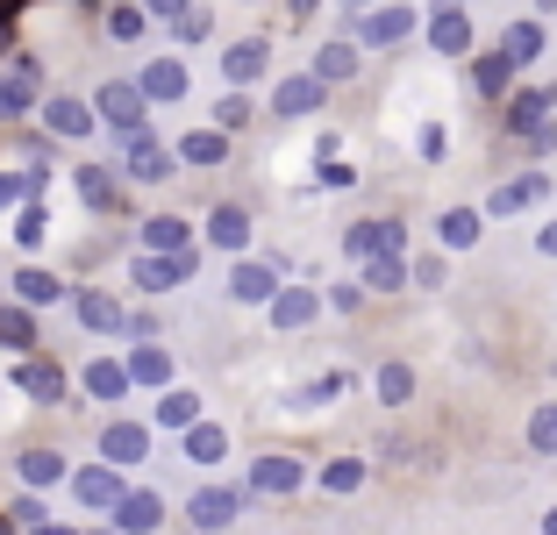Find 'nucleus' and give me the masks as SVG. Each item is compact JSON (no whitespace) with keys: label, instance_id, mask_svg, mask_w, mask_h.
I'll return each instance as SVG.
<instances>
[{"label":"nucleus","instance_id":"1","mask_svg":"<svg viewBox=\"0 0 557 535\" xmlns=\"http://www.w3.org/2000/svg\"><path fill=\"white\" fill-rule=\"evenodd\" d=\"M94 122L115 136V144H136V136H150V100L136 94V79H108L94 94Z\"/></svg>","mask_w":557,"mask_h":535},{"label":"nucleus","instance_id":"2","mask_svg":"<svg viewBox=\"0 0 557 535\" xmlns=\"http://www.w3.org/2000/svg\"><path fill=\"white\" fill-rule=\"evenodd\" d=\"M414 29H422V8H408V0H379V8H364V15L350 22L358 50H400Z\"/></svg>","mask_w":557,"mask_h":535},{"label":"nucleus","instance_id":"3","mask_svg":"<svg viewBox=\"0 0 557 535\" xmlns=\"http://www.w3.org/2000/svg\"><path fill=\"white\" fill-rule=\"evenodd\" d=\"M550 194H557V178L543 172V164H529V172L500 178V186H493V194H486V208H479V214H486V222H515V214H522V208H543V200H550Z\"/></svg>","mask_w":557,"mask_h":535},{"label":"nucleus","instance_id":"4","mask_svg":"<svg viewBox=\"0 0 557 535\" xmlns=\"http://www.w3.org/2000/svg\"><path fill=\"white\" fill-rule=\"evenodd\" d=\"M336 250H344L350 264H372V258H386V250H408V228H400V214H364V222H350L344 236H336Z\"/></svg>","mask_w":557,"mask_h":535},{"label":"nucleus","instance_id":"5","mask_svg":"<svg viewBox=\"0 0 557 535\" xmlns=\"http://www.w3.org/2000/svg\"><path fill=\"white\" fill-rule=\"evenodd\" d=\"M244 500H250L244 486H194L186 493V528H200V535L236 528V521H244Z\"/></svg>","mask_w":557,"mask_h":535},{"label":"nucleus","instance_id":"6","mask_svg":"<svg viewBox=\"0 0 557 535\" xmlns=\"http://www.w3.org/2000/svg\"><path fill=\"white\" fill-rule=\"evenodd\" d=\"M550 114H557V86H543V79H515V94L500 100V129L522 144V136L536 129V122H550Z\"/></svg>","mask_w":557,"mask_h":535},{"label":"nucleus","instance_id":"7","mask_svg":"<svg viewBox=\"0 0 557 535\" xmlns=\"http://www.w3.org/2000/svg\"><path fill=\"white\" fill-rule=\"evenodd\" d=\"M422 36L436 58H472V8H458V0L422 8Z\"/></svg>","mask_w":557,"mask_h":535},{"label":"nucleus","instance_id":"8","mask_svg":"<svg viewBox=\"0 0 557 535\" xmlns=\"http://www.w3.org/2000/svg\"><path fill=\"white\" fill-rule=\"evenodd\" d=\"M172 172H180V150L164 144L158 129L136 136V144H122V178H129V186H164Z\"/></svg>","mask_w":557,"mask_h":535},{"label":"nucleus","instance_id":"9","mask_svg":"<svg viewBox=\"0 0 557 535\" xmlns=\"http://www.w3.org/2000/svg\"><path fill=\"white\" fill-rule=\"evenodd\" d=\"M36 94H44V58L15 50L8 72H0V122H22V114L36 108Z\"/></svg>","mask_w":557,"mask_h":535},{"label":"nucleus","instance_id":"10","mask_svg":"<svg viewBox=\"0 0 557 535\" xmlns=\"http://www.w3.org/2000/svg\"><path fill=\"white\" fill-rule=\"evenodd\" d=\"M278 286H286V264H278V258H236L222 293H230V300H244V308H272Z\"/></svg>","mask_w":557,"mask_h":535},{"label":"nucleus","instance_id":"11","mask_svg":"<svg viewBox=\"0 0 557 535\" xmlns=\"http://www.w3.org/2000/svg\"><path fill=\"white\" fill-rule=\"evenodd\" d=\"M329 108V86L314 79V72H286V79L272 86V122H308V114Z\"/></svg>","mask_w":557,"mask_h":535},{"label":"nucleus","instance_id":"12","mask_svg":"<svg viewBox=\"0 0 557 535\" xmlns=\"http://www.w3.org/2000/svg\"><path fill=\"white\" fill-rule=\"evenodd\" d=\"M65 486H72V500H79L86 514H115V500L129 493V478H122L115 464H79Z\"/></svg>","mask_w":557,"mask_h":535},{"label":"nucleus","instance_id":"13","mask_svg":"<svg viewBox=\"0 0 557 535\" xmlns=\"http://www.w3.org/2000/svg\"><path fill=\"white\" fill-rule=\"evenodd\" d=\"M186 86H194V72H186V58H172V50H164V58H150V65L136 72V94H144L150 108H180Z\"/></svg>","mask_w":557,"mask_h":535},{"label":"nucleus","instance_id":"14","mask_svg":"<svg viewBox=\"0 0 557 535\" xmlns=\"http://www.w3.org/2000/svg\"><path fill=\"white\" fill-rule=\"evenodd\" d=\"M264 72H272V43H264V36H236V43H222V86L250 94Z\"/></svg>","mask_w":557,"mask_h":535},{"label":"nucleus","instance_id":"15","mask_svg":"<svg viewBox=\"0 0 557 535\" xmlns=\"http://www.w3.org/2000/svg\"><path fill=\"white\" fill-rule=\"evenodd\" d=\"M300 486H308V464H300V457H286V450L258 457V464H250V478H244V493H264V500H286V493H300Z\"/></svg>","mask_w":557,"mask_h":535},{"label":"nucleus","instance_id":"16","mask_svg":"<svg viewBox=\"0 0 557 535\" xmlns=\"http://www.w3.org/2000/svg\"><path fill=\"white\" fill-rule=\"evenodd\" d=\"M15 386L29 393L36 407H58V400L72 393V378H65V364H58V357H44V350H36V357H22V364H15Z\"/></svg>","mask_w":557,"mask_h":535},{"label":"nucleus","instance_id":"17","mask_svg":"<svg viewBox=\"0 0 557 535\" xmlns=\"http://www.w3.org/2000/svg\"><path fill=\"white\" fill-rule=\"evenodd\" d=\"M200 272V250H180V258H136L129 264V278H136V293H172V286H186V278Z\"/></svg>","mask_w":557,"mask_h":535},{"label":"nucleus","instance_id":"18","mask_svg":"<svg viewBox=\"0 0 557 535\" xmlns=\"http://www.w3.org/2000/svg\"><path fill=\"white\" fill-rule=\"evenodd\" d=\"M200 236H208L214 250L244 258V250H250V208H244V200H214V208H208V222H200Z\"/></svg>","mask_w":557,"mask_h":535},{"label":"nucleus","instance_id":"19","mask_svg":"<svg viewBox=\"0 0 557 535\" xmlns=\"http://www.w3.org/2000/svg\"><path fill=\"white\" fill-rule=\"evenodd\" d=\"M72 314H79V328H94V336H122V322H129V308H122L108 286H72Z\"/></svg>","mask_w":557,"mask_h":535},{"label":"nucleus","instance_id":"20","mask_svg":"<svg viewBox=\"0 0 557 535\" xmlns=\"http://www.w3.org/2000/svg\"><path fill=\"white\" fill-rule=\"evenodd\" d=\"M150 457V428L144 422H100V464H115V471H129V464H144Z\"/></svg>","mask_w":557,"mask_h":535},{"label":"nucleus","instance_id":"21","mask_svg":"<svg viewBox=\"0 0 557 535\" xmlns=\"http://www.w3.org/2000/svg\"><path fill=\"white\" fill-rule=\"evenodd\" d=\"M108 521H115V535H158V528H164V493L129 486V493L115 500V514H108Z\"/></svg>","mask_w":557,"mask_h":535},{"label":"nucleus","instance_id":"22","mask_svg":"<svg viewBox=\"0 0 557 535\" xmlns=\"http://www.w3.org/2000/svg\"><path fill=\"white\" fill-rule=\"evenodd\" d=\"M44 122H50V136H58V144H86V136L100 129V122H94V100H79V94H50L44 100Z\"/></svg>","mask_w":557,"mask_h":535},{"label":"nucleus","instance_id":"23","mask_svg":"<svg viewBox=\"0 0 557 535\" xmlns=\"http://www.w3.org/2000/svg\"><path fill=\"white\" fill-rule=\"evenodd\" d=\"M79 386H86V400H100V407H122V400L136 393V386H129V364H122L115 350H100L94 364L79 372Z\"/></svg>","mask_w":557,"mask_h":535},{"label":"nucleus","instance_id":"24","mask_svg":"<svg viewBox=\"0 0 557 535\" xmlns=\"http://www.w3.org/2000/svg\"><path fill=\"white\" fill-rule=\"evenodd\" d=\"M314 79H322V86H350V79H358V72H364V50H358V36H329V43L322 50H314Z\"/></svg>","mask_w":557,"mask_h":535},{"label":"nucleus","instance_id":"25","mask_svg":"<svg viewBox=\"0 0 557 535\" xmlns=\"http://www.w3.org/2000/svg\"><path fill=\"white\" fill-rule=\"evenodd\" d=\"M465 65H472V94H479V100H508L515 79H522V72L508 65V50H500V43H493V50H472Z\"/></svg>","mask_w":557,"mask_h":535},{"label":"nucleus","instance_id":"26","mask_svg":"<svg viewBox=\"0 0 557 535\" xmlns=\"http://www.w3.org/2000/svg\"><path fill=\"white\" fill-rule=\"evenodd\" d=\"M264 314H272V328H278V336H294V328L322 322V293H314V286H278Z\"/></svg>","mask_w":557,"mask_h":535},{"label":"nucleus","instance_id":"27","mask_svg":"<svg viewBox=\"0 0 557 535\" xmlns=\"http://www.w3.org/2000/svg\"><path fill=\"white\" fill-rule=\"evenodd\" d=\"M122 364H129V386H144V393L172 386V350H164V343H129Z\"/></svg>","mask_w":557,"mask_h":535},{"label":"nucleus","instance_id":"28","mask_svg":"<svg viewBox=\"0 0 557 535\" xmlns=\"http://www.w3.org/2000/svg\"><path fill=\"white\" fill-rule=\"evenodd\" d=\"M136 244H144L150 258H180V250H194V222H186V214H150V222L136 228Z\"/></svg>","mask_w":557,"mask_h":535},{"label":"nucleus","instance_id":"29","mask_svg":"<svg viewBox=\"0 0 557 535\" xmlns=\"http://www.w3.org/2000/svg\"><path fill=\"white\" fill-rule=\"evenodd\" d=\"M172 150H180L186 172H222V164H230V136L214 129V122H208V129H186Z\"/></svg>","mask_w":557,"mask_h":535},{"label":"nucleus","instance_id":"30","mask_svg":"<svg viewBox=\"0 0 557 535\" xmlns=\"http://www.w3.org/2000/svg\"><path fill=\"white\" fill-rule=\"evenodd\" d=\"M500 50H508V65H515V72H529V65H543L550 36H543V22H536V15H515L508 29H500Z\"/></svg>","mask_w":557,"mask_h":535},{"label":"nucleus","instance_id":"31","mask_svg":"<svg viewBox=\"0 0 557 535\" xmlns=\"http://www.w3.org/2000/svg\"><path fill=\"white\" fill-rule=\"evenodd\" d=\"M72 186H79V200L94 214H115L122 208V172H115V164H79V172H72Z\"/></svg>","mask_w":557,"mask_h":535},{"label":"nucleus","instance_id":"32","mask_svg":"<svg viewBox=\"0 0 557 535\" xmlns=\"http://www.w3.org/2000/svg\"><path fill=\"white\" fill-rule=\"evenodd\" d=\"M0 350H15V357L44 350V322H36L22 300H0Z\"/></svg>","mask_w":557,"mask_h":535},{"label":"nucleus","instance_id":"33","mask_svg":"<svg viewBox=\"0 0 557 535\" xmlns=\"http://www.w3.org/2000/svg\"><path fill=\"white\" fill-rule=\"evenodd\" d=\"M8 286H15V300H22L29 314H44V308H58V300H65V278L44 272V264H22V272L8 278Z\"/></svg>","mask_w":557,"mask_h":535},{"label":"nucleus","instance_id":"34","mask_svg":"<svg viewBox=\"0 0 557 535\" xmlns=\"http://www.w3.org/2000/svg\"><path fill=\"white\" fill-rule=\"evenodd\" d=\"M344 393H350V372H314L308 386L286 393V407H294V414H322V407H336Z\"/></svg>","mask_w":557,"mask_h":535},{"label":"nucleus","instance_id":"35","mask_svg":"<svg viewBox=\"0 0 557 535\" xmlns=\"http://www.w3.org/2000/svg\"><path fill=\"white\" fill-rule=\"evenodd\" d=\"M15 478H22V493H50V486H65L72 471H65V457H58V450H22L15 457Z\"/></svg>","mask_w":557,"mask_h":535},{"label":"nucleus","instance_id":"36","mask_svg":"<svg viewBox=\"0 0 557 535\" xmlns=\"http://www.w3.org/2000/svg\"><path fill=\"white\" fill-rule=\"evenodd\" d=\"M150 422H158V428H172V436H186V428L200 422V393L164 386V393H158V407H150Z\"/></svg>","mask_w":557,"mask_h":535},{"label":"nucleus","instance_id":"37","mask_svg":"<svg viewBox=\"0 0 557 535\" xmlns=\"http://www.w3.org/2000/svg\"><path fill=\"white\" fill-rule=\"evenodd\" d=\"M479 228H486V214H479V208H443V214H436V244L458 258V250L479 244Z\"/></svg>","mask_w":557,"mask_h":535},{"label":"nucleus","instance_id":"38","mask_svg":"<svg viewBox=\"0 0 557 535\" xmlns=\"http://www.w3.org/2000/svg\"><path fill=\"white\" fill-rule=\"evenodd\" d=\"M364 471H372L364 457H329V464H314V486H322L329 500H350V493L364 486Z\"/></svg>","mask_w":557,"mask_h":535},{"label":"nucleus","instance_id":"39","mask_svg":"<svg viewBox=\"0 0 557 535\" xmlns=\"http://www.w3.org/2000/svg\"><path fill=\"white\" fill-rule=\"evenodd\" d=\"M186 457H194V464H222V457H230V428L200 414V422L186 428Z\"/></svg>","mask_w":557,"mask_h":535},{"label":"nucleus","instance_id":"40","mask_svg":"<svg viewBox=\"0 0 557 535\" xmlns=\"http://www.w3.org/2000/svg\"><path fill=\"white\" fill-rule=\"evenodd\" d=\"M372 393H379V407H408L414 400V372L400 364V357H386V364L372 372Z\"/></svg>","mask_w":557,"mask_h":535},{"label":"nucleus","instance_id":"41","mask_svg":"<svg viewBox=\"0 0 557 535\" xmlns=\"http://www.w3.org/2000/svg\"><path fill=\"white\" fill-rule=\"evenodd\" d=\"M144 36H150L144 0H115V8H108V43H144Z\"/></svg>","mask_w":557,"mask_h":535},{"label":"nucleus","instance_id":"42","mask_svg":"<svg viewBox=\"0 0 557 535\" xmlns=\"http://www.w3.org/2000/svg\"><path fill=\"white\" fill-rule=\"evenodd\" d=\"M358 278H364V293H400V286H408V250H386V258H372Z\"/></svg>","mask_w":557,"mask_h":535},{"label":"nucleus","instance_id":"43","mask_svg":"<svg viewBox=\"0 0 557 535\" xmlns=\"http://www.w3.org/2000/svg\"><path fill=\"white\" fill-rule=\"evenodd\" d=\"M50 244V208L44 200H22L15 208V250H44Z\"/></svg>","mask_w":557,"mask_h":535},{"label":"nucleus","instance_id":"44","mask_svg":"<svg viewBox=\"0 0 557 535\" xmlns=\"http://www.w3.org/2000/svg\"><path fill=\"white\" fill-rule=\"evenodd\" d=\"M258 122V108H250V94H236V86H222V100H214V129L222 136H236V129H250Z\"/></svg>","mask_w":557,"mask_h":535},{"label":"nucleus","instance_id":"45","mask_svg":"<svg viewBox=\"0 0 557 535\" xmlns=\"http://www.w3.org/2000/svg\"><path fill=\"white\" fill-rule=\"evenodd\" d=\"M529 450H536V457H557V400H536V407H529Z\"/></svg>","mask_w":557,"mask_h":535},{"label":"nucleus","instance_id":"46","mask_svg":"<svg viewBox=\"0 0 557 535\" xmlns=\"http://www.w3.org/2000/svg\"><path fill=\"white\" fill-rule=\"evenodd\" d=\"M172 36H180V43H208V36H214V15H208V8L194 0V8H186V15L172 22Z\"/></svg>","mask_w":557,"mask_h":535},{"label":"nucleus","instance_id":"47","mask_svg":"<svg viewBox=\"0 0 557 535\" xmlns=\"http://www.w3.org/2000/svg\"><path fill=\"white\" fill-rule=\"evenodd\" d=\"M322 308H336V314H358V308H364V278H336V286L322 293Z\"/></svg>","mask_w":557,"mask_h":535},{"label":"nucleus","instance_id":"48","mask_svg":"<svg viewBox=\"0 0 557 535\" xmlns=\"http://www.w3.org/2000/svg\"><path fill=\"white\" fill-rule=\"evenodd\" d=\"M314 186H322V194H350V186H358V164H314Z\"/></svg>","mask_w":557,"mask_h":535},{"label":"nucleus","instance_id":"49","mask_svg":"<svg viewBox=\"0 0 557 535\" xmlns=\"http://www.w3.org/2000/svg\"><path fill=\"white\" fill-rule=\"evenodd\" d=\"M29 200V172H0V214H15Z\"/></svg>","mask_w":557,"mask_h":535},{"label":"nucleus","instance_id":"50","mask_svg":"<svg viewBox=\"0 0 557 535\" xmlns=\"http://www.w3.org/2000/svg\"><path fill=\"white\" fill-rule=\"evenodd\" d=\"M414 150H422V164H443V150H450V136H443V122H422V136H414Z\"/></svg>","mask_w":557,"mask_h":535},{"label":"nucleus","instance_id":"51","mask_svg":"<svg viewBox=\"0 0 557 535\" xmlns=\"http://www.w3.org/2000/svg\"><path fill=\"white\" fill-rule=\"evenodd\" d=\"M443 278H450V264H443V258H422V264H408V286H422V293H436Z\"/></svg>","mask_w":557,"mask_h":535},{"label":"nucleus","instance_id":"52","mask_svg":"<svg viewBox=\"0 0 557 535\" xmlns=\"http://www.w3.org/2000/svg\"><path fill=\"white\" fill-rule=\"evenodd\" d=\"M22 8H29V0H0V58L15 50V22H22Z\"/></svg>","mask_w":557,"mask_h":535},{"label":"nucleus","instance_id":"53","mask_svg":"<svg viewBox=\"0 0 557 535\" xmlns=\"http://www.w3.org/2000/svg\"><path fill=\"white\" fill-rule=\"evenodd\" d=\"M522 150H529V158H550V150H557V122H536V129L522 136Z\"/></svg>","mask_w":557,"mask_h":535},{"label":"nucleus","instance_id":"54","mask_svg":"<svg viewBox=\"0 0 557 535\" xmlns=\"http://www.w3.org/2000/svg\"><path fill=\"white\" fill-rule=\"evenodd\" d=\"M8 521H29V528H44V500H36V493H15V514H8Z\"/></svg>","mask_w":557,"mask_h":535},{"label":"nucleus","instance_id":"55","mask_svg":"<svg viewBox=\"0 0 557 535\" xmlns=\"http://www.w3.org/2000/svg\"><path fill=\"white\" fill-rule=\"evenodd\" d=\"M186 8H194V0H144V15H150V22H180Z\"/></svg>","mask_w":557,"mask_h":535},{"label":"nucleus","instance_id":"56","mask_svg":"<svg viewBox=\"0 0 557 535\" xmlns=\"http://www.w3.org/2000/svg\"><path fill=\"white\" fill-rule=\"evenodd\" d=\"M536 250H543V258H557V214H550V222L536 228Z\"/></svg>","mask_w":557,"mask_h":535},{"label":"nucleus","instance_id":"57","mask_svg":"<svg viewBox=\"0 0 557 535\" xmlns=\"http://www.w3.org/2000/svg\"><path fill=\"white\" fill-rule=\"evenodd\" d=\"M314 8H322V0H286V15H294V22H308Z\"/></svg>","mask_w":557,"mask_h":535},{"label":"nucleus","instance_id":"58","mask_svg":"<svg viewBox=\"0 0 557 535\" xmlns=\"http://www.w3.org/2000/svg\"><path fill=\"white\" fill-rule=\"evenodd\" d=\"M336 8H344V15H350V22H358V15H364V8H379V0H336Z\"/></svg>","mask_w":557,"mask_h":535},{"label":"nucleus","instance_id":"59","mask_svg":"<svg viewBox=\"0 0 557 535\" xmlns=\"http://www.w3.org/2000/svg\"><path fill=\"white\" fill-rule=\"evenodd\" d=\"M29 535H79V528H65V521H44V528H29Z\"/></svg>","mask_w":557,"mask_h":535},{"label":"nucleus","instance_id":"60","mask_svg":"<svg viewBox=\"0 0 557 535\" xmlns=\"http://www.w3.org/2000/svg\"><path fill=\"white\" fill-rule=\"evenodd\" d=\"M529 15H536V22H543V15H557V0H529Z\"/></svg>","mask_w":557,"mask_h":535},{"label":"nucleus","instance_id":"61","mask_svg":"<svg viewBox=\"0 0 557 535\" xmlns=\"http://www.w3.org/2000/svg\"><path fill=\"white\" fill-rule=\"evenodd\" d=\"M543 535H557V507H550V514H543Z\"/></svg>","mask_w":557,"mask_h":535},{"label":"nucleus","instance_id":"62","mask_svg":"<svg viewBox=\"0 0 557 535\" xmlns=\"http://www.w3.org/2000/svg\"><path fill=\"white\" fill-rule=\"evenodd\" d=\"M79 535H115V528H79Z\"/></svg>","mask_w":557,"mask_h":535},{"label":"nucleus","instance_id":"63","mask_svg":"<svg viewBox=\"0 0 557 535\" xmlns=\"http://www.w3.org/2000/svg\"><path fill=\"white\" fill-rule=\"evenodd\" d=\"M72 8H94V0H72Z\"/></svg>","mask_w":557,"mask_h":535},{"label":"nucleus","instance_id":"64","mask_svg":"<svg viewBox=\"0 0 557 535\" xmlns=\"http://www.w3.org/2000/svg\"><path fill=\"white\" fill-rule=\"evenodd\" d=\"M458 8H472V0H458Z\"/></svg>","mask_w":557,"mask_h":535}]
</instances>
